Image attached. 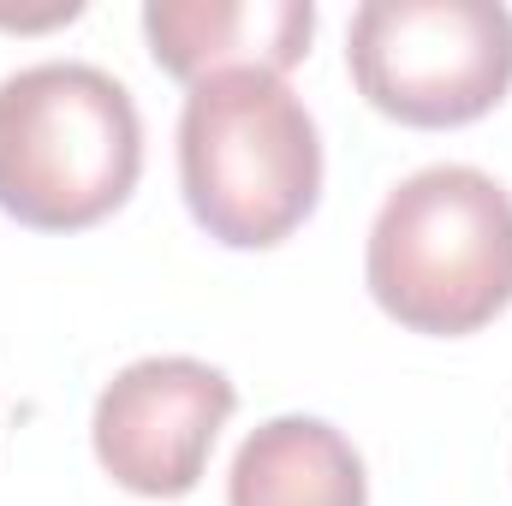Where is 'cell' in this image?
<instances>
[{
	"instance_id": "obj_1",
	"label": "cell",
	"mask_w": 512,
	"mask_h": 506,
	"mask_svg": "<svg viewBox=\"0 0 512 506\" xmlns=\"http://www.w3.org/2000/svg\"><path fill=\"white\" fill-rule=\"evenodd\" d=\"M143 173L131 90L84 60H42L0 84V209L36 233L108 221Z\"/></svg>"
},
{
	"instance_id": "obj_2",
	"label": "cell",
	"mask_w": 512,
	"mask_h": 506,
	"mask_svg": "<svg viewBox=\"0 0 512 506\" xmlns=\"http://www.w3.org/2000/svg\"><path fill=\"white\" fill-rule=\"evenodd\" d=\"M370 298L411 334H477L512 304V197L483 167H423L376 209Z\"/></svg>"
},
{
	"instance_id": "obj_3",
	"label": "cell",
	"mask_w": 512,
	"mask_h": 506,
	"mask_svg": "<svg viewBox=\"0 0 512 506\" xmlns=\"http://www.w3.org/2000/svg\"><path fill=\"white\" fill-rule=\"evenodd\" d=\"M179 191L197 227L233 251L298 233L322 197V137L274 72H215L179 114Z\"/></svg>"
},
{
	"instance_id": "obj_4",
	"label": "cell",
	"mask_w": 512,
	"mask_h": 506,
	"mask_svg": "<svg viewBox=\"0 0 512 506\" xmlns=\"http://www.w3.org/2000/svg\"><path fill=\"white\" fill-rule=\"evenodd\" d=\"M346 66L358 96L399 126H471L512 90V12L495 0H364Z\"/></svg>"
},
{
	"instance_id": "obj_5",
	"label": "cell",
	"mask_w": 512,
	"mask_h": 506,
	"mask_svg": "<svg viewBox=\"0 0 512 506\" xmlns=\"http://www.w3.org/2000/svg\"><path fill=\"white\" fill-rule=\"evenodd\" d=\"M233 405L239 387L203 358H137L102 387L90 441L120 489L143 501H179L197 489Z\"/></svg>"
},
{
	"instance_id": "obj_6",
	"label": "cell",
	"mask_w": 512,
	"mask_h": 506,
	"mask_svg": "<svg viewBox=\"0 0 512 506\" xmlns=\"http://www.w3.org/2000/svg\"><path fill=\"white\" fill-rule=\"evenodd\" d=\"M149 54L167 78L203 84L215 72H286L310 54V0H149Z\"/></svg>"
},
{
	"instance_id": "obj_7",
	"label": "cell",
	"mask_w": 512,
	"mask_h": 506,
	"mask_svg": "<svg viewBox=\"0 0 512 506\" xmlns=\"http://www.w3.org/2000/svg\"><path fill=\"white\" fill-rule=\"evenodd\" d=\"M227 506H370L358 447L322 417H268L227 471Z\"/></svg>"
},
{
	"instance_id": "obj_8",
	"label": "cell",
	"mask_w": 512,
	"mask_h": 506,
	"mask_svg": "<svg viewBox=\"0 0 512 506\" xmlns=\"http://www.w3.org/2000/svg\"><path fill=\"white\" fill-rule=\"evenodd\" d=\"M84 6L78 0H60V6H48V12H0V24H12V30H42V24H72Z\"/></svg>"
}]
</instances>
